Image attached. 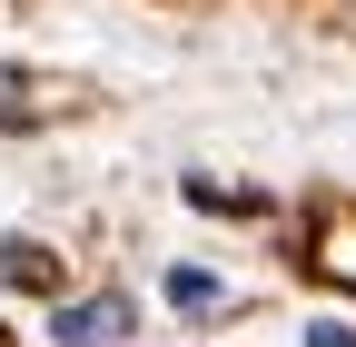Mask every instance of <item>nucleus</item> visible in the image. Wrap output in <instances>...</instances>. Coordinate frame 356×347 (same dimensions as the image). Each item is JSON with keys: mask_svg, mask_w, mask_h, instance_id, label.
Returning <instances> with one entry per match:
<instances>
[{"mask_svg": "<svg viewBox=\"0 0 356 347\" xmlns=\"http://www.w3.org/2000/svg\"><path fill=\"white\" fill-rule=\"evenodd\" d=\"M129 327H139V308H129V298H79V308H60V318H50V337H60V347H119Z\"/></svg>", "mask_w": 356, "mask_h": 347, "instance_id": "obj_1", "label": "nucleus"}, {"mask_svg": "<svg viewBox=\"0 0 356 347\" xmlns=\"http://www.w3.org/2000/svg\"><path fill=\"white\" fill-rule=\"evenodd\" d=\"M218 298H228V288H218L208 268H168V308H188V318H208Z\"/></svg>", "mask_w": 356, "mask_h": 347, "instance_id": "obj_3", "label": "nucleus"}, {"mask_svg": "<svg viewBox=\"0 0 356 347\" xmlns=\"http://www.w3.org/2000/svg\"><path fill=\"white\" fill-rule=\"evenodd\" d=\"M0 258H10V278H20V288H60V258L40 248V238H10Z\"/></svg>", "mask_w": 356, "mask_h": 347, "instance_id": "obj_2", "label": "nucleus"}, {"mask_svg": "<svg viewBox=\"0 0 356 347\" xmlns=\"http://www.w3.org/2000/svg\"><path fill=\"white\" fill-rule=\"evenodd\" d=\"M307 347H356V327H346V318H317V327H307Z\"/></svg>", "mask_w": 356, "mask_h": 347, "instance_id": "obj_4", "label": "nucleus"}]
</instances>
